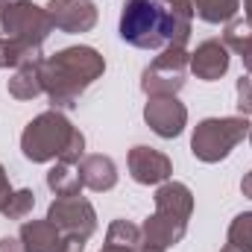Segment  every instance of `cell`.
I'll use <instances>...</instances> for the list:
<instances>
[{"mask_svg":"<svg viewBox=\"0 0 252 252\" xmlns=\"http://www.w3.org/2000/svg\"><path fill=\"white\" fill-rule=\"evenodd\" d=\"M103 252H124V250H115V247H103Z\"/></svg>","mask_w":252,"mask_h":252,"instance_id":"cell-30","label":"cell"},{"mask_svg":"<svg viewBox=\"0 0 252 252\" xmlns=\"http://www.w3.org/2000/svg\"><path fill=\"white\" fill-rule=\"evenodd\" d=\"M250 138H252V129H250Z\"/></svg>","mask_w":252,"mask_h":252,"instance_id":"cell-31","label":"cell"},{"mask_svg":"<svg viewBox=\"0 0 252 252\" xmlns=\"http://www.w3.org/2000/svg\"><path fill=\"white\" fill-rule=\"evenodd\" d=\"M241 190H244V193H247V196L252 199V170L247 173V176H244V182H241Z\"/></svg>","mask_w":252,"mask_h":252,"instance_id":"cell-27","label":"cell"},{"mask_svg":"<svg viewBox=\"0 0 252 252\" xmlns=\"http://www.w3.org/2000/svg\"><path fill=\"white\" fill-rule=\"evenodd\" d=\"M41 62H27L21 67H15V76L9 79V94L15 100H32L44 91V79H41Z\"/></svg>","mask_w":252,"mask_h":252,"instance_id":"cell-15","label":"cell"},{"mask_svg":"<svg viewBox=\"0 0 252 252\" xmlns=\"http://www.w3.org/2000/svg\"><path fill=\"white\" fill-rule=\"evenodd\" d=\"M193 211V193L182 182H164L156 190V214L141 226L147 247L167 250L176 247L188 232V217Z\"/></svg>","mask_w":252,"mask_h":252,"instance_id":"cell-3","label":"cell"},{"mask_svg":"<svg viewBox=\"0 0 252 252\" xmlns=\"http://www.w3.org/2000/svg\"><path fill=\"white\" fill-rule=\"evenodd\" d=\"M53 21L47 9L30 0H0V38H15L30 47H41L50 35Z\"/></svg>","mask_w":252,"mask_h":252,"instance_id":"cell-6","label":"cell"},{"mask_svg":"<svg viewBox=\"0 0 252 252\" xmlns=\"http://www.w3.org/2000/svg\"><path fill=\"white\" fill-rule=\"evenodd\" d=\"M24 252H56L62 244V232L50 220H30L21 226Z\"/></svg>","mask_w":252,"mask_h":252,"instance_id":"cell-14","label":"cell"},{"mask_svg":"<svg viewBox=\"0 0 252 252\" xmlns=\"http://www.w3.org/2000/svg\"><path fill=\"white\" fill-rule=\"evenodd\" d=\"M76 173L82 179V188L91 190H112L118 185V167L109 156H85L76 164Z\"/></svg>","mask_w":252,"mask_h":252,"instance_id":"cell-13","label":"cell"},{"mask_svg":"<svg viewBox=\"0 0 252 252\" xmlns=\"http://www.w3.org/2000/svg\"><path fill=\"white\" fill-rule=\"evenodd\" d=\"M47 220L64 238L88 241L97 232V214H94V205L85 196H56L50 211H47Z\"/></svg>","mask_w":252,"mask_h":252,"instance_id":"cell-8","label":"cell"},{"mask_svg":"<svg viewBox=\"0 0 252 252\" xmlns=\"http://www.w3.org/2000/svg\"><path fill=\"white\" fill-rule=\"evenodd\" d=\"M244 9H247V21L252 24V0H244Z\"/></svg>","mask_w":252,"mask_h":252,"instance_id":"cell-28","label":"cell"},{"mask_svg":"<svg viewBox=\"0 0 252 252\" xmlns=\"http://www.w3.org/2000/svg\"><path fill=\"white\" fill-rule=\"evenodd\" d=\"M252 124L238 115V118H208L193 129V138H190V153L205 161V164H214V161H223L247 135H250Z\"/></svg>","mask_w":252,"mask_h":252,"instance_id":"cell-5","label":"cell"},{"mask_svg":"<svg viewBox=\"0 0 252 252\" xmlns=\"http://www.w3.org/2000/svg\"><path fill=\"white\" fill-rule=\"evenodd\" d=\"M167 9L173 12H182V15H193V0H161Z\"/></svg>","mask_w":252,"mask_h":252,"instance_id":"cell-24","label":"cell"},{"mask_svg":"<svg viewBox=\"0 0 252 252\" xmlns=\"http://www.w3.org/2000/svg\"><path fill=\"white\" fill-rule=\"evenodd\" d=\"M223 252H229V250H223Z\"/></svg>","mask_w":252,"mask_h":252,"instance_id":"cell-32","label":"cell"},{"mask_svg":"<svg viewBox=\"0 0 252 252\" xmlns=\"http://www.w3.org/2000/svg\"><path fill=\"white\" fill-rule=\"evenodd\" d=\"M82 250H85V241H79V238H62V244H59L56 252H82Z\"/></svg>","mask_w":252,"mask_h":252,"instance_id":"cell-25","label":"cell"},{"mask_svg":"<svg viewBox=\"0 0 252 252\" xmlns=\"http://www.w3.org/2000/svg\"><path fill=\"white\" fill-rule=\"evenodd\" d=\"M47 188L53 190L56 196H79V190H82V179H79V173H73V167L70 164H56V167H50V173H47Z\"/></svg>","mask_w":252,"mask_h":252,"instance_id":"cell-19","label":"cell"},{"mask_svg":"<svg viewBox=\"0 0 252 252\" xmlns=\"http://www.w3.org/2000/svg\"><path fill=\"white\" fill-rule=\"evenodd\" d=\"M138 252H164V250H156V247H147V244H141V247H138Z\"/></svg>","mask_w":252,"mask_h":252,"instance_id":"cell-29","label":"cell"},{"mask_svg":"<svg viewBox=\"0 0 252 252\" xmlns=\"http://www.w3.org/2000/svg\"><path fill=\"white\" fill-rule=\"evenodd\" d=\"M238 112L244 118L252 115V76H241L238 79Z\"/></svg>","mask_w":252,"mask_h":252,"instance_id":"cell-22","label":"cell"},{"mask_svg":"<svg viewBox=\"0 0 252 252\" xmlns=\"http://www.w3.org/2000/svg\"><path fill=\"white\" fill-rule=\"evenodd\" d=\"M173 12L161 0H126L121 12V38L138 50L167 47Z\"/></svg>","mask_w":252,"mask_h":252,"instance_id":"cell-4","label":"cell"},{"mask_svg":"<svg viewBox=\"0 0 252 252\" xmlns=\"http://www.w3.org/2000/svg\"><path fill=\"white\" fill-rule=\"evenodd\" d=\"M190 67V56L185 53V47L167 44L164 53L153 64H147L144 76H141V91L150 97H161V94H179L185 85Z\"/></svg>","mask_w":252,"mask_h":252,"instance_id":"cell-7","label":"cell"},{"mask_svg":"<svg viewBox=\"0 0 252 252\" xmlns=\"http://www.w3.org/2000/svg\"><path fill=\"white\" fill-rule=\"evenodd\" d=\"M0 252H24L21 238H0Z\"/></svg>","mask_w":252,"mask_h":252,"instance_id":"cell-26","label":"cell"},{"mask_svg":"<svg viewBox=\"0 0 252 252\" xmlns=\"http://www.w3.org/2000/svg\"><path fill=\"white\" fill-rule=\"evenodd\" d=\"M229 252H252V211H244L229 226Z\"/></svg>","mask_w":252,"mask_h":252,"instance_id":"cell-20","label":"cell"},{"mask_svg":"<svg viewBox=\"0 0 252 252\" xmlns=\"http://www.w3.org/2000/svg\"><path fill=\"white\" fill-rule=\"evenodd\" d=\"M129 173L138 185H164L173 173V164L164 153L150 147H132L129 153Z\"/></svg>","mask_w":252,"mask_h":252,"instance_id":"cell-11","label":"cell"},{"mask_svg":"<svg viewBox=\"0 0 252 252\" xmlns=\"http://www.w3.org/2000/svg\"><path fill=\"white\" fill-rule=\"evenodd\" d=\"M141 244H144L141 226H135V223H129V220H115V223L109 226L106 247H115V250H124V252H138Z\"/></svg>","mask_w":252,"mask_h":252,"instance_id":"cell-18","label":"cell"},{"mask_svg":"<svg viewBox=\"0 0 252 252\" xmlns=\"http://www.w3.org/2000/svg\"><path fill=\"white\" fill-rule=\"evenodd\" d=\"M190 70L205 79V82H214L220 79L226 70H229V47L220 41V38H208L196 47V53L190 56Z\"/></svg>","mask_w":252,"mask_h":252,"instance_id":"cell-12","label":"cell"},{"mask_svg":"<svg viewBox=\"0 0 252 252\" xmlns=\"http://www.w3.org/2000/svg\"><path fill=\"white\" fill-rule=\"evenodd\" d=\"M21 150L30 161H62V164H79L85 156V135L73 129L62 112H44L35 121H30L21 135Z\"/></svg>","mask_w":252,"mask_h":252,"instance_id":"cell-2","label":"cell"},{"mask_svg":"<svg viewBox=\"0 0 252 252\" xmlns=\"http://www.w3.org/2000/svg\"><path fill=\"white\" fill-rule=\"evenodd\" d=\"M106 70V59L94 47H64L56 56L41 62V79L44 91L50 97V106L59 109H73L82 97V91L100 79Z\"/></svg>","mask_w":252,"mask_h":252,"instance_id":"cell-1","label":"cell"},{"mask_svg":"<svg viewBox=\"0 0 252 252\" xmlns=\"http://www.w3.org/2000/svg\"><path fill=\"white\" fill-rule=\"evenodd\" d=\"M32 205H35V193L30 188H24V190H15V193H12V199L6 202V208H3L0 214L9 217V220H24V217L32 211Z\"/></svg>","mask_w":252,"mask_h":252,"instance_id":"cell-21","label":"cell"},{"mask_svg":"<svg viewBox=\"0 0 252 252\" xmlns=\"http://www.w3.org/2000/svg\"><path fill=\"white\" fill-rule=\"evenodd\" d=\"M241 9V0H193V12L205 24H229Z\"/></svg>","mask_w":252,"mask_h":252,"instance_id":"cell-17","label":"cell"},{"mask_svg":"<svg viewBox=\"0 0 252 252\" xmlns=\"http://www.w3.org/2000/svg\"><path fill=\"white\" fill-rule=\"evenodd\" d=\"M47 15L62 32H88L97 24V6L91 0H50Z\"/></svg>","mask_w":252,"mask_h":252,"instance_id":"cell-10","label":"cell"},{"mask_svg":"<svg viewBox=\"0 0 252 252\" xmlns=\"http://www.w3.org/2000/svg\"><path fill=\"white\" fill-rule=\"evenodd\" d=\"M144 121L158 138H176V135H182V129L188 124V109L176 100V94L150 97V103L144 109Z\"/></svg>","mask_w":252,"mask_h":252,"instance_id":"cell-9","label":"cell"},{"mask_svg":"<svg viewBox=\"0 0 252 252\" xmlns=\"http://www.w3.org/2000/svg\"><path fill=\"white\" fill-rule=\"evenodd\" d=\"M12 185H9V176H6V170H3V164H0V211L6 208V202L12 199Z\"/></svg>","mask_w":252,"mask_h":252,"instance_id":"cell-23","label":"cell"},{"mask_svg":"<svg viewBox=\"0 0 252 252\" xmlns=\"http://www.w3.org/2000/svg\"><path fill=\"white\" fill-rule=\"evenodd\" d=\"M223 44H226L229 50H235V53L244 59V67L252 73V24L247 18H235V21L226 24Z\"/></svg>","mask_w":252,"mask_h":252,"instance_id":"cell-16","label":"cell"}]
</instances>
